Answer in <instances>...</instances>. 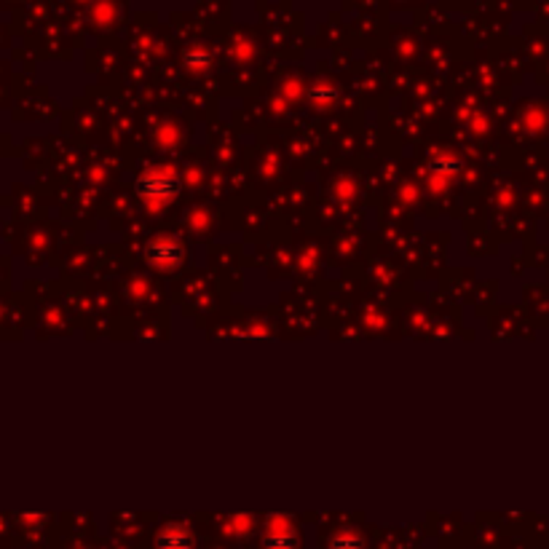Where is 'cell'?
Masks as SVG:
<instances>
[{"mask_svg":"<svg viewBox=\"0 0 549 549\" xmlns=\"http://www.w3.org/2000/svg\"><path fill=\"white\" fill-rule=\"evenodd\" d=\"M137 190H140V196H159V198H166V196H172L174 190H177V182L174 180H169V177H159V174H148V177H143L140 182H137Z\"/></svg>","mask_w":549,"mask_h":549,"instance_id":"1","label":"cell"}]
</instances>
